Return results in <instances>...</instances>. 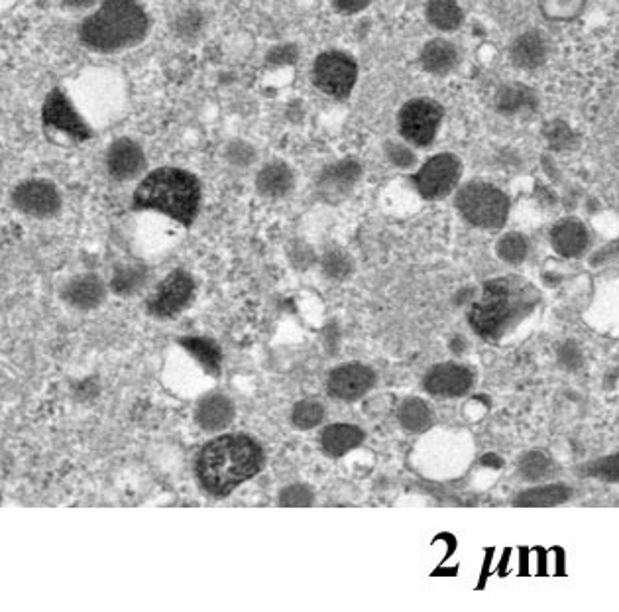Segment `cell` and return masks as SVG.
I'll return each instance as SVG.
<instances>
[{
  "instance_id": "cell-1",
  "label": "cell",
  "mask_w": 619,
  "mask_h": 612,
  "mask_svg": "<svg viewBox=\"0 0 619 612\" xmlns=\"http://www.w3.org/2000/svg\"><path fill=\"white\" fill-rule=\"evenodd\" d=\"M152 32V16L142 0H101L77 24L79 44L99 56L138 48Z\"/></svg>"
},
{
  "instance_id": "cell-2",
  "label": "cell",
  "mask_w": 619,
  "mask_h": 612,
  "mask_svg": "<svg viewBox=\"0 0 619 612\" xmlns=\"http://www.w3.org/2000/svg\"><path fill=\"white\" fill-rule=\"evenodd\" d=\"M264 467V451L256 439L244 433H228L211 439L195 459L197 481L215 498L228 496L242 483L254 479Z\"/></svg>"
},
{
  "instance_id": "cell-3",
  "label": "cell",
  "mask_w": 619,
  "mask_h": 612,
  "mask_svg": "<svg viewBox=\"0 0 619 612\" xmlns=\"http://www.w3.org/2000/svg\"><path fill=\"white\" fill-rule=\"evenodd\" d=\"M203 185L195 174L177 166H162L146 172L132 193V211L158 213L191 227L201 211Z\"/></svg>"
},
{
  "instance_id": "cell-4",
  "label": "cell",
  "mask_w": 619,
  "mask_h": 612,
  "mask_svg": "<svg viewBox=\"0 0 619 612\" xmlns=\"http://www.w3.org/2000/svg\"><path fill=\"white\" fill-rule=\"evenodd\" d=\"M537 304V294L517 276L496 278L484 284L480 298L470 307L472 329L488 341H498Z\"/></svg>"
},
{
  "instance_id": "cell-5",
  "label": "cell",
  "mask_w": 619,
  "mask_h": 612,
  "mask_svg": "<svg viewBox=\"0 0 619 612\" xmlns=\"http://www.w3.org/2000/svg\"><path fill=\"white\" fill-rule=\"evenodd\" d=\"M63 87L95 130L113 123L124 109V81L109 67H85L77 71Z\"/></svg>"
},
{
  "instance_id": "cell-6",
  "label": "cell",
  "mask_w": 619,
  "mask_h": 612,
  "mask_svg": "<svg viewBox=\"0 0 619 612\" xmlns=\"http://www.w3.org/2000/svg\"><path fill=\"white\" fill-rule=\"evenodd\" d=\"M40 124L44 134L54 142L83 144L95 136V128L81 115L63 85L48 91L40 109Z\"/></svg>"
},
{
  "instance_id": "cell-7",
  "label": "cell",
  "mask_w": 619,
  "mask_h": 612,
  "mask_svg": "<svg viewBox=\"0 0 619 612\" xmlns=\"http://www.w3.org/2000/svg\"><path fill=\"white\" fill-rule=\"evenodd\" d=\"M456 209L464 221L476 229L496 231L506 225L509 199L506 193L488 182H468L456 191Z\"/></svg>"
},
{
  "instance_id": "cell-8",
  "label": "cell",
  "mask_w": 619,
  "mask_h": 612,
  "mask_svg": "<svg viewBox=\"0 0 619 612\" xmlns=\"http://www.w3.org/2000/svg\"><path fill=\"white\" fill-rule=\"evenodd\" d=\"M358 77V62L344 50H325L317 54L311 65V81L315 89L335 101H344L354 93Z\"/></svg>"
},
{
  "instance_id": "cell-9",
  "label": "cell",
  "mask_w": 619,
  "mask_h": 612,
  "mask_svg": "<svg viewBox=\"0 0 619 612\" xmlns=\"http://www.w3.org/2000/svg\"><path fill=\"white\" fill-rule=\"evenodd\" d=\"M445 121V109L431 97H413L397 113V134L415 148H429Z\"/></svg>"
},
{
  "instance_id": "cell-10",
  "label": "cell",
  "mask_w": 619,
  "mask_h": 612,
  "mask_svg": "<svg viewBox=\"0 0 619 612\" xmlns=\"http://www.w3.org/2000/svg\"><path fill=\"white\" fill-rule=\"evenodd\" d=\"M460 176H462L460 158L451 152H441L419 164L411 172L409 182L423 199L439 201L451 195L458 187Z\"/></svg>"
},
{
  "instance_id": "cell-11",
  "label": "cell",
  "mask_w": 619,
  "mask_h": 612,
  "mask_svg": "<svg viewBox=\"0 0 619 612\" xmlns=\"http://www.w3.org/2000/svg\"><path fill=\"white\" fill-rule=\"evenodd\" d=\"M12 207L28 219H52L63 207L61 191L48 178H28L12 187L10 191Z\"/></svg>"
},
{
  "instance_id": "cell-12",
  "label": "cell",
  "mask_w": 619,
  "mask_h": 612,
  "mask_svg": "<svg viewBox=\"0 0 619 612\" xmlns=\"http://www.w3.org/2000/svg\"><path fill=\"white\" fill-rule=\"evenodd\" d=\"M107 176L116 184L138 182L148 172V156L144 146L130 136H118L105 152Z\"/></svg>"
},
{
  "instance_id": "cell-13",
  "label": "cell",
  "mask_w": 619,
  "mask_h": 612,
  "mask_svg": "<svg viewBox=\"0 0 619 612\" xmlns=\"http://www.w3.org/2000/svg\"><path fill=\"white\" fill-rule=\"evenodd\" d=\"M195 296V280L185 270H173L168 274L152 298L148 300L150 315L158 319H171L191 304Z\"/></svg>"
},
{
  "instance_id": "cell-14",
  "label": "cell",
  "mask_w": 619,
  "mask_h": 612,
  "mask_svg": "<svg viewBox=\"0 0 619 612\" xmlns=\"http://www.w3.org/2000/svg\"><path fill=\"white\" fill-rule=\"evenodd\" d=\"M364 174V168L354 158L337 160L329 166H325L315 182V193L325 203H340L344 201L354 187L360 184Z\"/></svg>"
},
{
  "instance_id": "cell-15",
  "label": "cell",
  "mask_w": 619,
  "mask_h": 612,
  "mask_svg": "<svg viewBox=\"0 0 619 612\" xmlns=\"http://www.w3.org/2000/svg\"><path fill=\"white\" fill-rule=\"evenodd\" d=\"M374 382H376V374L372 368L350 363V365L335 368L329 376L327 386H329L331 396H335L337 400L354 402L366 396L374 388Z\"/></svg>"
},
{
  "instance_id": "cell-16",
  "label": "cell",
  "mask_w": 619,
  "mask_h": 612,
  "mask_svg": "<svg viewBox=\"0 0 619 612\" xmlns=\"http://www.w3.org/2000/svg\"><path fill=\"white\" fill-rule=\"evenodd\" d=\"M472 382H474V374L470 368L447 363V365L431 368L423 380V386L429 394L456 398V396H464L472 388Z\"/></svg>"
},
{
  "instance_id": "cell-17",
  "label": "cell",
  "mask_w": 619,
  "mask_h": 612,
  "mask_svg": "<svg viewBox=\"0 0 619 612\" xmlns=\"http://www.w3.org/2000/svg\"><path fill=\"white\" fill-rule=\"evenodd\" d=\"M419 65L433 77H447L460 65V50L449 38L435 36L421 46Z\"/></svg>"
},
{
  "instance_id": "cell-18",
  "label": "cell",
  "mask_w": 619,
  "mask_h": 612,
  "mask_svg": "<svg viewBox=\"0 0 619 612\" xmlns=\"http://www.w3.org/2000/svg\"><path fill=\"white\" fill-rule=\"evenodd\" d=\"M295 172L283 160H270L256 172V191L266 199H285L295 189Z\"/></svg>"
},
{
  "instance_id": "cell-19",
  "label": "cell",
  "mask_w": 619,
  "mask_h": 612,
  "mask_svg": "<svg viewBox=\"0 0 619 612\" xmlns=\"http://www.w3.org/2000/svg\"><path fill=\"white\" fill-rule=\"evenodd\" d=\"M107 286L97 274H79L63 288V300L79 311L97 309L105 302Z\"/></svg>"
},
{
  "instance_id": "cell-20",
  "label": "cell",
  "mask_w": 619,
  "mask_h": 612,
  "mask_svg": "<svg viewBox=\"0 0 619 612\" xmlns=\"http://www.w3.org/2000/svg\"><path fill=\"white\" fill-rule=\"evenodd\" d=\"M549 58V42L537 30L515 36L509 44V60L519 69H537Z\"/></svg>"
},
{
  "instance_id": "cell-21",
  "label": "cell",
  "mask_w": 619,
  "mask_h": 612,
  "mask_svg": "<svg viewBox=\"0 0 619 612\" xmlns=\"http://www.w3.org/2000/svg\"><path fill=\"white\" fill-rule=\"evenodd\" d=\"M496 111L504 117H521L533 113L539 105L535 91L523 83H506L496 91Z\"/></svg>"
},
{
  "instance_id": "cell-22",
  "label": "cell",
  "mask_w": 619,
  "mask_h": 612,
  "mask_svg": "<svg viewBox=\"0 0 619 612\" xmlns=\"http://www.w3.org/2000/svg\"><path fill=\"white\" fill-rule=\"evenodd\" d=\"M551 243L564 258H576L584 254V250L590 245V235L580 221L566 219L553 229Z\"/></svg>"
},
{
  "instance_id": "cell-23",
  "label": "cell",
  "mask_w": 619,
  "mask_h": 612,
  "mask_svg": "<svg viewBox=\"0 0 619 612\" xmlns=\"http://www.w3.org/2000/svg\"><path fill=\"white\" fill-rule=\"evenodd\" d=\"M423 14L427 24L441 34L456 32L464 22V10L458 0H427Z\"/></svg>"
},
{
  "instance_id": "cell-24",
  "label": "cell",
  "mask_w": 619,
  "mask_h": 612,
  "mask_svg": "<svg viewBox=\"0 0 619 612\" xmlns=\"http://www.w3.org/2000/svg\"><path fill=\"white\" fill-rule=\"evenodd\" d=\"M195 420L205 431H221L226 426H230V422L234 420V406L226 396H221V394L207 396L197 406Z\"/></svg>"
},
{
  "instance_id": "cell-25",
  "label": "cell",
  "mask_w": 619,
  "mask_h": 612,
  "mask_svg": "<svg viewBox=\"0 0 619 612\" xmlns=\"http://www.w3.org/2000/svg\"><path fill=\"white\" fill-rule=\"evenodd\" d=\"M362 441H364V431L356 426H348V424H335L321 433L323 451L331 457H342L350 453L352 449L360 447Z\"/></svg>"
},
{
  "instance_id": "cell-26",
  "label": "cell",
  "mask_w": 619,
  "mask_h": 612,
  "mask_svg": "<svg viewBox=\"0 0 619 612\" xmlns=\"http://www.w3.org/2000/svg\"><path fill=\"white\" fill-rule=\"evenodd\" d=\"M207 30V14L197 6L181 8L171 20V32L177 40L185 44L199 42Z\"/></svg>"
},
{
  "instance_id": "cell-27",
  "label": "cell",
  "mask_w": 619,
  "mask_h": 612,
  "mask_svg": "<svg viewBox=\"0 0 619 612\" xmlns=\"http://www.w3.org/2000/svg\"><path fill=\"white\" fill-rule=\"evenodd\" d=\"M148 282V268L140 262H124L116 266L111 278V290L116 296L128 298L138 294Z\"/></svg>"
},
{
  "instance_id": "cell-28",
  "label": "cell",
  "mask_w": 619,
  "mask_h": 612,
  "mask_svg": "<svg viewBox=\"0 0 619 612\" xmlns=\"http://www.w3.org/2000/svg\"><path fill=\"white\" fill-rule=\"evenodd\" d=\"M179 345L191 353V357L205 368L209 374H215L219 376L221 372V363H223V357H221V349L219 345H215L211 339H205V337H183L179 339Z\"/></svg>"
},
{
  "instance_id": "cell-29",
  "label": "cell",
  "mask_w": 619,
  "mask_h": 612,
  "mask_svg": "<svg viewBox=\"0 0 619 612\" xmlns=\"http://www.w3.org/2000/svg\"><path fill=\"white\" fill-rule=\"evenodd\" d=\"M572 496V490L564 485H543L535 489L525 490L517 496L515 504L525 508H545V506H559Z\"/></svg>"
},
{
  "instance_id": "cell-30",
  "label": "cell",
  "mask_w": 619,
  "mask_h": 612,
  "mask_svg": "<svg viewBox=\"0 0 619 612\" xmlns=\"http://www.w3.org/2000/svg\"><path fill=\"white\" fill-rule=\"evenodd\" d=\"M258 148L246 138H230L223 148V160L228 168L246 172L258 164Z\"/></svg>"
},
{
  "instance_id": "cell-31",
  "label": "cell",
  "mask_w": 619,
  "mask_h": 612,
  "mask_svg": "<svg viewBox=\"0 0 619 612\" xmlns=\"http://www.w3.org/2000/svg\"><path fill=\"white\" fill-rule=\"evenodd\" d=\"M417 150L411 142L403 140L401 136L397 138H388L382 146V154L386 158V162L401 172H413L419 166V156Z\"/></svg>"
},
{
  "instance_id": "cell-32",
  "label": "cell",
  "mask_w": 619,
  "mask_h": 612,
  "mask_svg": "<svg viewBox=\"0 0 619 612\" xmlns=\"http://www.w3.org/2000/svg\"><path fill=\"white\" fill-rule=\"evenodd\" d=\"M399 424L411 433H421L433 424V412L427 402L419 398H409L399 408Z\"/></svg>"
},
{
  "instance_id": "cell-33",
  "label": "cell",
  "mask_w": 619,
  "mask_h": 612,
  "mask_svg": "<svg viewBox=\"0 0 619 612\" xmlns=\"http://www.w3.org/2000/svg\"><path fill=\"white\" fill-rule=\"evenodd\" d=\"M553 471V461L547 453L543 451H529L527 455L521 457L519 461V473L525 481H531V483H537V481H543L551 475Z\"/></svg>"
},
{
  "instance_id": "cell-34",
  "label": "cell",
  "mask_w": 619,
  "mask_h": 612,
  "mask_svg": "<svg viewBox=\"0 0 619 612\" xmlns=\"http://www.w3.org/2000/svg\"><path fill=\"white\" fill-rule=\"evenodd\" d=\"M325 408L323 404L315 402V400H301L293 406L291 412V422L297 429H313L319 424H323L325 420Z\"/></svg>"
},
{
  "instance_id": "cell-35",
  "label": "cell",
  "mask_w": 619,
  "mask_h": 612,
  "mask_svg": "<svg viewBox=\"0 0 619 612\" xmlns=\"http://www.w3.org/2000/svg\"><path fill=\"white\" fill-rule=\"evenodd\" d=\"M321 266H323V272L331 278V280H346L350 274H352V258L348 256L346 250L338 248V246H331L323 258H321Z\"/></svg>"
},
{
  "instance_id": "cell-36",
  "label": "cell",
  "mask_w": 619,
  "mask_h": 612,
  "mask_svg": "<svg viewBox=\"0 0 619 612\" xmlns=\"http://www.w3.org/2000/svg\"><path fill=\"white\" fill-rule=\"evenodd\" d=\"M498 256L507 264H521L529 254V241L521 233H506L498 245Z\"/></svg>"
},
{
  "instance_id": "cell-37",
  "label": "cell",
  "mask_w": 619,
  "mask_h": 612,
  "mask_svg": "<svg viewBox=\"0 0 619 612\" xmlns=\"http://www.w3.org/2000/svg\"><path fill=\"white\" fill-rule=\"evenodd\" d=\"M582 6L584 0H543V12L555 20H566L580 14Z\"/></svg>"
},
{
  "instance_id": "cell-38",
  "label": "cell",
  "mask_w": 619,
  "mask_h": 612,
  "mask_svg": "<svg viewBox=\"0 0 619 612\" xmlns=\"http://www.w3.org/2000/svg\"><path fill=\"white\" fill-rule=\"evenodd\" d=\"M588 473L592 477L608 481V483H619V453L592 463Z\"/></svg>"
},
{
  "instance_id": "cell-39",
  "label": "cell",
  "mask_w": 619,
  "mask_h": 612,
  "mask_svg": "<svg viewBox=\"0 0 619 612\" xmlns=\"http://www.w3.org/2000/svg\"><path fill=\"white\" fill-rule=\"evenodd\" d=\"M297 62H299V48L289 42L274 46L266 56V63L270 67H289Z\"/></svg>"
},
{
  "instance_id": "cell-40",
  "label": "cell",
  "mask_w": 619,
  "mask_h": 612,
  "mask_svg": "<svg viewBox=\"0 0 619 612\" xmlns=\"http://www.w3.org/2000/svg\"><path fill=\"white\" fill-rule=\"evenodd\" d=\"M280 504L282 506H309L313 504V490L307 485H291L280 494Z\"/></svg>"
},
{
  "instance_id": "cell-41",
  "label": "cell",
  "mask_w": 619,
  "mask_h": 612,
  "mask_svg": "<svg viewBox=\"0 0 619 612\" xmlns=\"http://www.w3.org/2000/svg\"><path fill=\"white\" fill-rule=\"evenodd\" d=\"M374 0H333V8L342 16H358L372 6Z\"/></svg>"
},
{
  "instance_id": "cell-42",
  "label": "cell",
  "mask_w": 619,
  "mask_h": 612,
  "mask_svg": "<svg viewBox=\"0 0 619 612\" xmlns=\"http://www.w3.org/2000/svg\"><path fill=\"white\" fill-rule=\"evenodd\" d=\"M57 2L63 10L73 12V14H83V16L101 4V0H57Z\"/></svg>"
},
{
  "instance_id": "cell-43",
  "label": "cell",
  "mask_w": 619,
  "mask_h": 612,
  "mask_svg": "<svg viewBox=\"0 0 619 612\" xmlns=\"http://www.w3.org/2000/svg\"><path fill=\"white\" fill-rule=\"evenodd\" d=\"M561 361H563L564 365L568 368H576L582 363L578 349H576L574 345H570V343L564 345L563 351H561Z\"/></svg>"
},
{
  "instance_id": "cell-44",
  "label": "cell",
  "mask_w": 619,
  "mask_h": 612,
  "mask_svg": "<svg viewBox=\"0 0 619 612\" xmlns=\"http://www.w3.org/2000/svg\"><path fill=\"white\" fill-rule=\"evenodd\" d=\"M20 4H22V0H0V18L14 12Z\"/></svg>"
},
{
  "instance_id": "cell-45",
  "label": "cell",
  "mask_w": 619,
  "mask_h": 612,
  "mask_svg": "<svg viewBox=\"0 0 619 612\" xmlns=\"http://www.w3.org/2000/svg\"><path fill=\"white\" fill-rule=\"evenodd\" d=\"M482 463H484V465H490V467H494V469H498V467H502V459H500L498 455H494V453H490V455H486V457L482 459Z\"/></svg>"
}]
</instances>
